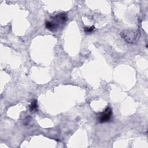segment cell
Instances as JSON below:
<instances>
[{
  "label": "cell",
  "instance_id": "cell-3",
  "mask_svg": "<svg viewBox=\"0 0 148 148\" xmlns=\"http://www.w3.org/2000/svg\"><path fill=\"white\" fill-rule=\"evenodd\" d=\"M112 116V110L110 107H107L102 112L100 113L98 116L99 123H103L110 120Z\"/></svg>",
  "mask_w": 148,
  "mask_h": 148
},
{
  "label": "cell",
  "instance_id": "cell-5",
  "mask_svg": "<svg viewBox=\"0 0 148 148\" xmlns=\"http://www.w3.org/2000/svg\"><path fill=\"white\" fill-rule=\"evenodd\" d=\"M95 29V27L94 26H91L90 27H84V31L86 33V34H90Z\"/></svg>",
  "mask_w": 148,
  "mask_h": 148
},
{
  "label": "cell",
  "instance_id": "cell-1",
  "mask_svg": "<svg viewBox=\"0 0 148 148\" xmlns=\"http://www.w3.org/2000/svg\"><path fill=\"white\" fill-rule=\"evenodd\" d=\"M68 19V17L65 13H61L51 17V20L47 21L45 23V27L51 31H56L60 26L64 24Z\"/></svg>",
  "mask_w": 148,
  "mask_h": 148
},
{
  "label": "cell",
  "instance_id": "cell-2",
  "mask_svg": "<svg viewBox=\"0 0 148 148\" xmlns=\"http://www.w3.org/2000/svg\"><path fill=\"white\" fill-rule=\"evenodd\" d=\"M123 38L128 43H135L139 38V31L136 29H125L121 32Z\"/></svg>",
  "mask_w": 148,
  "mask_h": 148
},
{
  "label": "cell",
  "instance_id": "cell-4",
  "mask_svg": "<svg viewBox=\"0 0 148 148\" xmlns=\"http://www.w3.org/2000/svg\"><path fill=\"white\" fill-rule=\"evenodd\" d=\"M29 109L31 112L38 110V103L36 100H34L33 101H32L29 106Z\"/></svg>",
  "mask_w": 148,
  "mask_h": 148
}]
</instances>
